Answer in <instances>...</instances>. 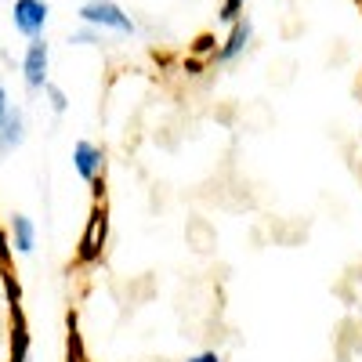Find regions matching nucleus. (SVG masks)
Listing matches in <instances>:
<instances>
[{
  "label": "nucleus",
  "instance_id": "13",
  "mask_svg": "<svg viewBox=\"0 0 362 362\" xmlns=\"http://www.w3.org/2000/svg\"><path fill=\"white\" fill-rule=\"evenodd\" d=\"M189 362H221V355H218V351H199V355H192Z\"/></svg>",
  "mask_w": 362,
  "mask_h": 362
},
{
  "label": "nucleus",
  "instance_id": "4",
  "mask_svg": "<svg viewBox=\"0 0 362 362\" xmlns=\"http://www.w3.org/2000/svg\"><path fill=\"white\" fill-rule=\"evenodd\" d=\"M250 37H254V22L250 18H235L232 29H228V40L214 51L218 66H232L235 58H243V51L250 47Z\"/></svg>",
  "mask_w": 362,
  "mask_h": 362
},
{
  "label": "nucleus",
  "instance_id": "11",
  "mask_svg": "<svg viewBox=\"0 0 362 362\" xmlns=\"http://www.w3.org/2000/svg\"><path fill=\"white\" fill-rule=\"evenodd\" d=\"M8 112H11V98H8V87L0 83V127H4V119H8Z\"/></svg>",
  "mask_w": 362,
  "mask_h": 362
},
{
  "label": "nucleus",
  "instance_id": "12",
  "mask_svg": "<svg viewBox=\"0 0 362 362\" xmlns=\"http://www.w3.org/2000/svg\"><path fill=\"white\" fill-rule=\"evenodd\" d=\"M192 51H196V54H206V51H214V37H199Z\"/></svg>",
  "mask_w": 362,
  "mask_h": 362
},
{
  "label": "nucleus",
  "instance_id": "1",
  "mask_svg": "<svg viewBox=\"0 0 362 362\" xmlns=\"http://www.w3.org/2000/svg\"><path fill=\"white\" fill-rule=\"evenodd\" d=\"M80 22L90 25V29H102V33H105V29H112V33H119V37L134 33L131 15L119 4H112V0H87V4L80 8Z\"/></svg>",
  "mask_w": 362,
  "mask_h": 362
},
{
  "label": "nucleus",
  "instance_id": "3",
  "mask_svg": "<svg viewBox=\"0 0 362 362\" xmlns=\"http://www.w3.org/2000/svg\"><path fill=\"white\" fill-rule=\"evenodd\" d=\"M47 69H51V47H47V40L44 37L29 40V47L22 54V80H25V87L29 90H44Z\"/></svg>",
  "mask_w": 362,
  "mask_h": 362
},
{
  "label": "nucleus",
  "instance_id": "10",
  "mask_svg": "<svg viewBox=\"0 0 362 362\" xmlns=\"http://www.w3.org/2000/svg\"><path fill=\"white\" fill-rule=\"evenodd\" d=\"M243 8H247V0H225L221 4V22H235V18H243Z\"/></svg>",
  "mask_w": 362,
  "mask_h": 362
},
{
  "label": "nucleus",
  "instance_id": "5",
  "mask_svg": "<svg viewBox=\"0 0 362 362\" xmlns=\"http://www.w3.org/2000/svg\"><path fill=\"white\" fill-rule=\"evenodd\" d=\"M73 170L80 174V181H87V185H95L98 174H102V148L95 141L80 138L73 145Z\"/></svg>",
  "mask_w": 362,
  "mask_h": 362
},
{
  "label": "nucleus",
  "instance_id": "9",
  "mask_svg": "<svg viewBox=\"0 0 362 362\" xmlns=\"http://www.w3.org/2000/svg\"><path fill=\"white\" fill-rule=\"evenodd\" d=\"M69 44H105V37H102V29L83 25V29H76V33H73V40H69Z\"/></svg>",
  "mask_w": 362,
  "mask_h": 362
},
{
  "label": "nucleus",
  "instance_id": "8",
  "mask_svg": "<svg viewBox=\"0 0 362 362\" xmlns=\"http://www.w3.org/2000/svg\"><path fill=\"white\" fill-rule=\"evenodd\" d=\"M44 95L51 98V109H54L58 116H62V112L69 109V98H66V90L58 87V83H51V80H47V83H44Z\"/></svg>",
  "mask_w": 362,
  "mask_h": 362
},
{
  "label": "nucleus",
  "instance_id": "6",
  "mask_svg": "<svg viewBox=\"0 0 362 362\" xmlns=\"http://www.w3.org/2000/svg\"><path fill=\"white\" fill-rule=\"evenodd\" d=\"M25 141V112L15 105L4 119V127H0V160H4L8 153H15V148Z\"/></svg>",
  "mask_w": 362,
  "mask_h": 362
},
{
  "label": "nucleus",
  "instance_id": "7",
  "mask_svg": "<svg viewBox=\"0 0 362 362\" xmlns=\"http://www.w3.org/2000/svg\"><path fill=\"white\" fill-rule=\"evenodd\" d=\"M11 247L18 254H33L37 250V225L29 214H11Z\"/></svg>",
  "mask_w": 362,
  "mask_h": 362
},
{
  "label": "nucleus",
  "instance_id": "2",
  "mask_svg": "<svg viewBox=\"0 0 362 362\" xmlns=\"http://www.w3.org/2000/svg\"><path fill=\"white\" fill-rule=\"evenodd\" d=\"M47 0H15V8H11V25H15V33H22L25 40H37L44 37V29H47Z\"/></svg>",
  "mask_w": 362,
  "mask_h": 362
}]
</instances>
